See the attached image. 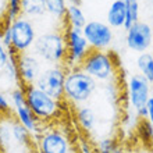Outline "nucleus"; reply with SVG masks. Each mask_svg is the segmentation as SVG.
Listing matches in <instances>:
<instances>
[{"mask_svg":"<svg viewBox=\"0 0 153 153\" xmlns=\"http://www.w3.org/2000/svg\"><path fill=\"white\" fill-rule=\"evenodd\" d=\"M97 82L79 67L67 70L64 81V99L74 106H82L93 96Z\"/></svg>","mask_w":153,"mask_h":153,"instance_id":"nucleus-1","label":"nucleus"},{"mask_svg":"<svg viewBox=\"0 0 153 153\" xmlns=\"http://www.w3.org/2000/svg\"><path fill=\"white\" fill-rule=\"evenodd\" d=\"M32 52L40 61L49 65H64L67 50L63 31H52L38 35L32 46Z\"/></svg>","mask_w":153,"mask_h":153,"instance_id":"nucleus-2","label":"nucleus"},{"mask_svg":"<svg viewBox=\"0 0 153 153\" xmlns=\"http://www.w3.org/2000/svg\"><path fill=\"white\" fill-rule=\"evenodd\" d=\"M27 99V105L33 113V116L38 118L39 123L46 124L50 121L56 120L60 116L61 111V102L53 99L48 93L40 91L35 84H29L22 86Z\"/></svg>","mask_w":153,"mask_h":153,"instance_id":"nucleus-3","label":"nucleus"},{"mask_svg":"<svg viewBox=\"0 0 153 153\" xmlns=\"http://www.w3.org/2000/svg\"><path fill=\"white\" fill-rule=\"evenodd\" d=\"M79 68L96 82H111L116 76V60L107 50H91L81 63Z\"/></svg>","mask_w":153,"mask_h":153,"instance_id":"nucleus-4","label":"nucleus"},{"mask_svg":"<svg viewBox=\"0 0 153 153\" xmlns=\"http://www.w3.org/2000/svg\"><path fill=\"white\" fill-rule=\"evenodd\" d=\"M36 153H73L70 137L59 127H43L33 141Z\"/></svg>","mask_w":153,"mask_h":153,"instance_id":"nucleus-5","label":"nucleus"},{"mask_svg":"<svg viewBox=\"0 0 153 153\" xmlns=\"http://www.w3.org/2000/svg\"><path fill=\"white\" fill-rule=\"evenodd\" d=\"M11 31V50L16 54L32 50V46L36 40V29L32 20L20 14L13 21L8 22Z\"/></svg>","mask_w":153,"mask_h":153,"instance_id":"nucleus-6","label":"nucleus"},{"mask_svg":"<svg viewBox=\"0 0 153 153\" xmlns=\"http://www.w3.org/2000/svg\"><path fill=\"white\" fill-rule=\"evenodd\" d=\"M63 35H64L65 50H67L64 61L65 68H76L81 65L85 57L88 56V53L91 52V48H89L88 42L82 33V29H75L65 25L63 29Z\"/></svg>","mask_w":153,"mask_h":153,"instance_id":"nucleus-7","label":"nucleus"},{"mask_svg":"<svg viewBox=\"0 0 153 153\" xmlns=\"http://www.w3.org/2000/svg\"><path fill=\"white\" fill-rule=\"evenodd\" d=\"M67 75V68L63 64L48 65L42 70L39 78L36 79L35 85L40 91L48 93L53 99L61 102L64 99V81Z\"/></svg>","mask_w":153,"mask_h":153,"instance_id":"nucleus-8","label":"nucleus"},{"mask_svg":"<svg viewBox=\"0 0 153 153\" xmlns=\"http://www.w3.org/2000/svg\"><path fill=\"white\" fill-rule=\"evenodd\" d=\"M10 102L13 106V111L16 116V120L24 125L29 132L32 134L33 139L38 137L45 127V124L39 123L38 118L33 116L31 109L27 105V99H25V93L22 86H17L10 92Z\"/></svg>","mask_w":153,"mask_h":153,"instance_id":"nucleus-9","label":"nucleus"},{"mask_svg":"<svg viewBox=\"0 0 153 153\" xmlns=\"http://www.w3.org/2000/svg\"><path fill=\"white\" fill-rule=\"evenodd\" d=\"M82 33L91 50H107L114 39L113 28L107 22L97 20L88 21L82 28Z\"/></svg>","mask_w":153,"mask_h":153,"instance_id":"nucleus-10","label":"nucleus"},{"mask_svg":"<svg viewBox=\"0 0 153 153\" xmlns=\"http://www.w3.org/2000/svg\"><path fill=\"white\" fill-rule=\"evenodd\" d=\"M128 89V102L134 111L139 114L146 109V103L152 95V84L142 74H131L127 82Z\"/></svg>","mask_w":153,"mask_h":153,"instance_id":"nucleus-11","label":"nucleus"},{"mask_svg":"<svg viewBox=\"0 0 153 153\" xmlns=\"http://www.w3.org/2000/svg\"><path fill=\"white\" fill-rule=\"evenodd\" d=\"M125 31V43L127 48L132 52L141 54L148 52L153 45V28L145 21H138Z\"/></svg>","mask_w":153,"mask_h":153,"instance_id":"nucleus-12","label":"nucleus"},{"mask_svg":"<svg viewBox=\"0 0 153 153\" xmlns=\"http://www.w3.org/2000/svg\"><path fill=\"white\" fill-rule=\"evenodd\" d=\"M17 59V70L20 76V84L29 85L35 84L42 73V61L33 54L32 50L24 53H18L16 56Z\"/></svg>","mask_w":153,"mask_h":153,"instance_id":"nucleus-13","label":"nucleus"},{"mask_svg":"<svg viewBox=\"0 0 153 153\" xmlns=\"http://www.w3.org/2000/svg\"><path fill=\"white\" fill-rule=\"evenodd\" d=\"M107 24L114 29L124 28L125 25V3L124 0H113L107 10Z\"/></svg>","mask_w":153,"mask_h":153,"instance_id":"nucleus-14","label":"nucleus"},{"mask_svg":"<svg viewBox=\"0 0 153 153\" xmlns=\"http://www.w3.org/2000/svg\"><path fill=\"white\" fill-rule=\"evenodd\" d=\"M75 120L82 131L91 132V131L95 128V124H96V114H95L92 107L82 105V106H78V107H76Z\"/></svg>","mask_w":153,"mask_h":153,"instance_id":"nucleus-15","label":"nucleus"},{"mask_svg":"<svg viewBox=\"0 0 153 153\" xmlns=\"http://www.w3.org/2000/svg\"><path fill=\"white\" fill-rule=\"evenodd\" d=\"M64 21L67 27H71V28L75 29H82L85 27V24L88 22L81 6H76V4H68L67 6Z\"/></svg>","mask_w":153,"mask_h":153,"instance_id":"nucleus-16","label":"nucleus"},{"mask_svg":"<svg viewBox=\"0 0 153 153\" xmlns=\"http://www.w3.org/2000/svg\"><path fill=\"white\" fill-rule=\"evenodd\" d=\"M10 127H11V138L18 145L27 146V148H31L33 145L32 134L29 132L21 123H18L16 118L10 120Z\"/></svg>","mask_w":153,"mask_h":153,"instance_id":"nucleus-17","label":"nucleus"},{"mask_svg":"<svg viewBox=\"0 0 153 153\" xmlns=\"http://www.w3.org/2000/svg\"><path fill=\"white\" fill-rule=\"evenodd\" d=\"M46 13V0H21V14L28 18L40 17Z\"/></svg>","mask_w":153,"mask_h":153,"instance_id":"nucleus-18","label":"nucleus"},{"mask_svg":"<svg viewBox=\"0 0 153 153\" xmlns=\"http://www.w3.org/2000/svg\"><path fill=\"white\" fill-rule=\"evenodd\" d=\"M137 67L139 74L145 76L150 84H153V54L149 52L141 53L137 59Z\"/></svg>","mask_w":153,"mask_h":153,"instance_id":"nucleus-19","label":"nucleus"},{"mask_svg":"<svg viewBox=\"0 0 153 153\" xmlns=\"http://www.w3.org/2000/svg\"><path fill=\"white\" fill-rule=\"evenodd\" d=\"M95 153H125L123 145L120 141H117L116 138H103L93 148Z\"/></svg>","mask_w":153,"mask_h":153,"instance_id":"nucleus-20","label":"nucleus"},{"mask_svg":"<svg viewBox=\"0 0 153 153\" xmlns=\"http://www.w3.org/2000/svg\"><path fill=\"white\" fill-rule=\"evenodd\" d=\"M125 3V25L124 29L139 21V0H124Z\"/></svg>","mask_w":153,"mask_h":153,"instance_id":"nucleus-21","label":"nucleus"},{"mask_svg":"<svg viewBox=\"0 0 153 153\" xmlns=\"http://www.w3.org/2000/svg\"><path fill=\"white\" fill-rule=\"evenodd\" d=\"M137 132L139 135V139L145 146H150L153 142V124L149 123L146 118H141L139 124L137 127Z\"/></svg>","mask_w":153,"mask_h":153,"instance_id":"nucleus-22","label":"nucleus"},{"mask_svg":"<svg viewBox=\"0 0 153 153\" xmlns=\"http://www.w3.org/2000/svg\"><path fill=\"white\" fill-rule=\"evenodd\" d=\"M67 6L68 4L65 0H46V13L52 14L59 20H64Z\"/></svg>","mask_w":153,"mask_h":153,"instance_id":"nucleus-23","label":"nucleus"},{"mask_svg":"<svg viewBox=\"0 0 153 153\" xmlns=\"http://www.w3.org/2000/svg\"><path fill=\"white\" fill-rule=\"evenodd\" d=\"M21 14V0H7V16L6 22L13 21Z\"/></svg>","mask_w":153,"mask_h":153,"instance_id":"nucleus-24","label":"nucleus"},{"mask_svg":"<svg viewBox=\"0 0 153 153\" xmlns=\"http://www.w3.org/2000/svg\"><path fill=\"white\" fill-rule=\"evenodd\" d=\"M13 109H11V102L8 100V97L4 93L0 92V116L6 117L8 114H11Z\"/></svg>","mask_w":153,"mask_h":153,"instance_id":"nucleus-25","label":"nucleus"},{"mask_svg":"<svg viewBox=\"0 0 153 153\" xmlns=\"http://www.w3.org/2000/svg\"><path fill=\"white\" fill-rule=\"evenodd\" d=\"M10 54H11V49L6 48L1 42H0V71H3L8 64L10 60Z\"/></svg>","mask_w":153,"mask_h":153,"instance_id":"nucleus-26","label":"nucleus"},{"mask_svg":"<svg viewBox=\"0 0 153 153\" xmlns=\"http://www.w3.org/2000/svg\"><path fill=\"white\" fill-rule=\"evenodd\" d=\"M146 111H148V116H146V120L153 124V92L150 95L149 100L146 103Z\"/></svg>","mask_w":153,"mask_h":153,"instance_id":"nucleus-27","label":"nucleus"},{"mask_svg":"<svg viewBox=\"0 0 153 153\" xmlns=\"http://www.w3.org/2000/svg\"><path fill=\"white\" fill-rule=\"evenodd\" d=\"M132 153H153V149L150 146H145V145H141L139 148H135Z\"/></svg>","mask_w":153,"mask_h":153,"instance_id":"nucleus-28","label":"nucleus"},{"mask_svg":"<svg viewBox=\"0 0 153 153\" xmlns=\"http://www.w3.org/2000/svg\"><path fill=\"white\" fill-rule=\"evenodd\" d=\"M67 4H76V6H81V0H65Z\"/></svg>","mask_w":153,"mask_h":153,"instance_id":"nucleus-29","label":"nucleus"},{"mask_svg":"<svg viewBox=\"0 0 153 153\" xmlns=\"http://www.w3.org/2000/svg\"><path fill=\"white\" fill-rule=\"evenodd\" d=\"M28 153H36V152H32V150H31V152H28Z\"/></svg>","mask_w":153,"mask_h":153,"instance_id":"nucleus-30","label":"nucleus"},{"mask_svg":"<svg viewBox=\"0 0 153 153\" xmlns=\"http://www.w3.org/2000/svg\"><path fill=\"white\" fill-rule=\"evenodd\" d=\"M0 153H1V152H0Z\"/></svg>","mask_w":153,"mask_h":153,"instance_id":"nucleus-31","label":"nucleus"}]
</instances>
